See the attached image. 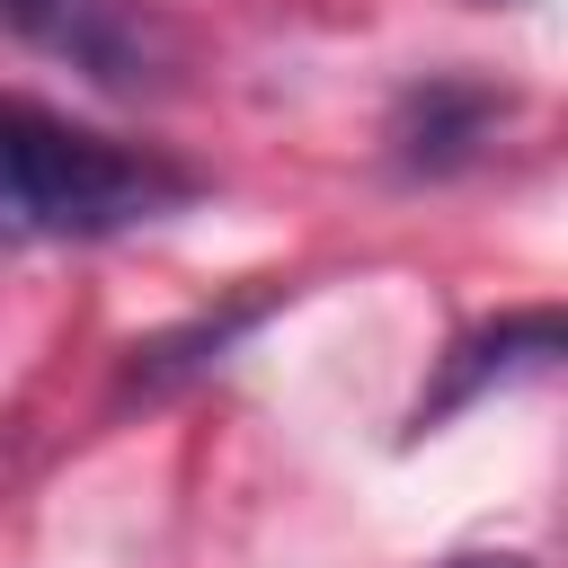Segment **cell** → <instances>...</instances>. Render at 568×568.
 Listing matches in <instances>:
<instances>
[{
    "mask_svg": "<svg viewBox=\"0 0 568 568\" xmlns=\"http://www.w3.org/2000/svg\"><path fill=\"white\" fill-rule=\"evenodd\" d=\"M435 568H532V559H515V550H462V559H435Z\"/></svg>",
    "mask_w": 568,
    "mask_h": 568,
    "instance_id": "5",
    "label": "cell"
},
{
    "mask_svg": "<svg viewBox=\"0 0 568 568\" xmlns=\"http://www.w3.org/2000/svg\"><path fill=\"white\" fill-rule=\"evenodd\" d=\"M497 115H506V89L462 80V71H435V80H417L390 106V169L399 178H453V169H470L488 151Z\"/></svg>",
    "mask_w": 568,
    "mask_h": 568,
    "instance_id": "4",
    "label": "cell"
},
{
    "mask_svg": "<svg viewBox=\"0 0 568 568\" xmlns=\"http://www.w3.org/2000/svg\"><path fill=\"white\" fill-rule=\"evenodd\" d=\"M0 36L115 98H160L178 71V36L151 0H0Z\"/></svg>",
    "mask_w": 568,
    "mask_h": 568,
    "instance_id": "2",
    "label": "cell"
},
{
    "mask_svg": "<svg viewBox=\"0 0 568 568\" xmlns=\"http://www.w3.org/2000/svg\"><path fill=\"white\" fill-rule=\"evenodd\" d=\"M559 364V311H506V320H488V328H470L453 355H444V373H435V390H417V408H408V435H435L444 417H462V408H479L488 390H506V382H532V373H550Z\"/></svg>",
    "mask_w": 568,
    "mask_h": 568,
    "instance_id": "3",
    "label": "cell"
},
{
    "mask_svg": "<svg viewBox=\"0 0 568 568\" xmlns=\"http://www.w3.org/2000/svg\"><path fill=\"white\" fill-rule=\"evenodd\" d=\"M195 195L204 178L186 160L71 124L36 98H0V248L115 240V231L186 213Z\"/></svg>",
    "mask_w": 568,
    "mask_h": 568,
    "instance_id": "1",
    "label": "cell"
}]
</instances>
